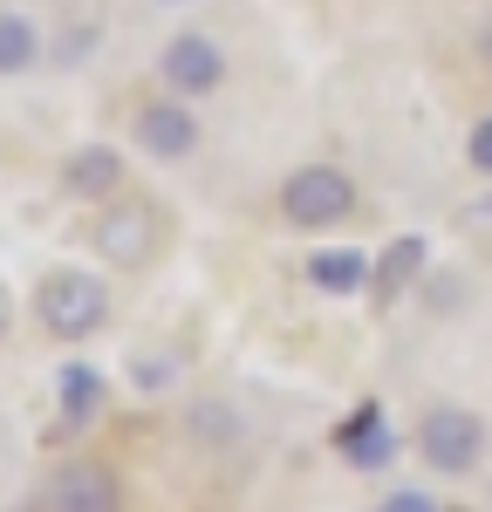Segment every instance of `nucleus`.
Here are the masks:
<instances>
[{
  "instance_id": "f257e3e1",
  "label": "nucleus",
  "mask_w": 492,
  "mask_h": 512,
  "mask_svg": "<svg viewBox=\"0 0 492 512\" xmlns=\"http://www.w3.org/2000/svg\"><path fill=\"white\" fill-rule=\"evenodd\" d=\"M35 321L55 335V342H89L103 321H110V287L82 267H55L41 274L35 287Z\"/></svg>"
},
{
  "instance_id": "f03ea898",
  "label": "nucleus",
  "mask_w": 492,
  "mask_h": 512,
  "mask_svg": "<svg viewBox=\"0 0 492 512\" xmlns=\"http://www.w3.org/2000/svg\"><path fill=\"white\" fill-rule=\"evenodd\" d=\"M274 205H281V219L294 233H328V226H342L356 212V178L342 164H294L281 178Z\"/></svg>"
},
{
  "instance_id": "7ed1b4c3",
  "label": "nucleus",
  "mask_w": 492,
  "mask_h": 512,
  "mask_svg": "<svg viewBox=\"0 0 492 512\" xmlns=\"http://www.w3.org/2000/svg\"><path fill=\"white\" fill-rule=\"evenodd\" d=\"M417 458L438 478H465L486 458V417L465 410V403H431L424 424H417Z\"/></svg>"
},
{
  "instance_id": "20e7f679",
  "label": "nucleus",
  "mask_w": 492,
  "mask_h": 512,
  "mask_svg": "<svg viewBox=\"0 0 492 512\" xmlns=\"http://www.w3.org/2000/svg\"><path fill=\"white\" fill-rule=\"evenodd\" d=\"M96 253L110 260V267H151L158 260V239H164V219L151 198H110L103 212H96Z\"/></svg>"
},
{
  "instance_id": "39448f33",
  "label": "nucleus",
  "mask_w": 492,
  "mask_h": 512,
  "mask_svg": "<svg viewBox=\"0 0 492 512\" xmlns=\"http://www.w3.org/2000/svg\"><path fill=\"white\" fill-rule=\"evenodd\" d=\"M158 76H164V89H171V96H212V89L226 82V48L205 35V28H185V35L164 41Z\"/></svg>"
},
{
  "instance_id": "423d86ee",
  "label": "nucleus",
  "mask_w": 492,
  "mask_h": 512,
  "mask_svg": "<svg viewBox=\"0 0 492 512\" xmlns=\"http://www.w3.org/2000/svg\"><path fill=\"white\" fill-rule=\"evenodd\" d=\"M130 137H137V151H151V158L185 164L199 151V117H192L178 96H158V103H144V110L130 117Z\"/></svg>"
},
{
  "instance_id": "0eeeda50",
  "label": "nucleus",
  "mask_w": 492,
  "mask_h": 512,
  "mask_svg": "<svg viewBox=\"0 0 492 512\" xmlns=\"http://www.w3.org/2000/svg\"><path fill=\"white\" fill-rule=\"evenodd\" d=\"M41 512H123V485L110 465H62L41 492Z\"/></svg>"
},
{
  "instance_id": "6e6552de",
  "label": "nucleus",
  "mask_w": 492,
  "mask_h": 512,
  "mask_svg": "<svg viewBox=\"0 0 492 512\" xmlns=\"http://www.w3.org/2000/svg\"><path fill=\"white\" fill-rule=\"evenodd\" d=\"M62 185L76 198H89V205H110V198H123V158L110 144H82V151H69V164H62Z\"/></svg>"
},
{
  "instance_id": "1a4fd4ad",
  "label": "nucleus",
  "mask_w": 492,
  "mask_h": 512,
  "mask_svg": "<svg viewBox=\"0 0 492 512\" xmlns=\"http://www.w3.org/2000/svg\"><path fill=\"white\" fill-rule=\"evenodd\" d=\"M335 451H342L356 472H383V465L397 458V437H390V424H383V410H376V403H363V410L335 431Z\"/></svg>"
},
{
  "instance_id": "9d476101",
  "label": "nucleus",
  "mask_w": 492,
  "mask_h": 512,
  "mask_svg": "<svg viewBox=\"0 0 492 512\" xmlns=\"http://www.w3.org/2000/svg\"><path fill=\"white\" fill-rule=\"evenodd\" d=\"M424 260H431V246L417 233H404V239H390L383 253H376V274H369V294H376V308H390L397 294H404L410 280L424 274Z\"/></svg>"
},
{
  "instance_id": "9b49d317",
  "label": "nucleus",
  "mask_w": 492,
  "mask_h": 512,
  "mask_svg": "<svg viewBox=\"0 0 492 512\" xmlns=\"http://www.w3.org/2000/svg\"><path fill=\"white\" fill-rule=\"evenodd\" d=\"M369 253H356V246H322L315 260H308V287L315 294H363L369 287Z\"/></svg>"
},
{
  "instance_id": "f8f14e48",
  "label": "nucleus",
  "mask_w": 492,
  "mask_h": 512,
  "mask_svg": "<svg viewBox=\"0 0 492 512\" xmlns=\"http://www.w3.org/2000/svg\"><path fill=\"white\" fill-rule=\"evenodd\" d=\"M41 62V28L28 14H0V76H28Z\"/></svg>"
},
{
  "instance_id": "ddd939ff",
  "label": "nucleus",
  "mask_w": 492,
  "mask_h": 512,
  "mask_svg": "<svg viewBox=\"0 0 492 512\" xmlns=\"http://www.w3.org/2000/svg\"><path fill=\"white\" fill-rule=\"evenodd\" d=\"M96 410H103V369L69 362L62 369V424H89Z\"/></svg>"
},
{
  "instance_id": "4468645a",
  "label": "nucleus",
  "mask_w": 492,
  "mask_h": 512,
  "mask_svg": "<svg viewBox=\"0 0 492 512\" xmlns=\"http://www.w3.org/2000/svg\"><path fill=\"white\" fill-rule=\"evenodd\" d=\"M178 383V355H137V390H171Z\"/></svg>"
},
{
  "instance_id": "2eb2a0df",
  "label": "nucleus",
  "mask_w": 492,
  "mask_h": 512,
  "mask_svg": "<svg viewBox=\"0 0 492 512\" xmlns=\"http://www.w3.org/2000/svg\"><path fill=\"white\" fill-rule=\"evenodd\" d=\"M465 158H472V171H479V178H492V117L472 123V144H465Z\"/></svg>"
},
{
  "instance_id": "dca6fc26",
  "label": "nucleus",
  "mask_w": 492,
  "mask_h": 512,
  "mask_svg": "<svg viewBox=\"0 0 492 512\" xmlns=\"http://www.w3.org/2000/svg\"><path fill=\"white\" fill-rule=\"evenodd\" d=\"M376 512H445V506H438L431 492H417V485H397V492H390Z\"/></svg>"
},
{
  "instance_id": "f3484780",
  "label": "nucleus",
  "mask_w": 492,
  "mask_h": 512,
  "mask_svg": "<svg viewBox=\"0 0 492 512\" xmlns=\"http://www.w3.org/2000/svg\"><path fill=\"white\" fill-rule=\"evenodd\" d=\"M472 55H479V69H486V76H492V21H486V28H479V41H472Z\"/></svg>"
},
{
  "instance_id": "a211bd4d",
  "label": "nucleus",
  "mask_w": 492,
  "mask_h": 512,
  "mask_svg": "<svg viewBox=\"0 0 492 512\" xmlns=\"http://www.w3.org/2000/svg\"><path fill=\"white\" fill-rule=\"evenodd\" d=\"M7 328H14V301H7V287H0V342H7Z\"/></svg>"
}]
</instances>
